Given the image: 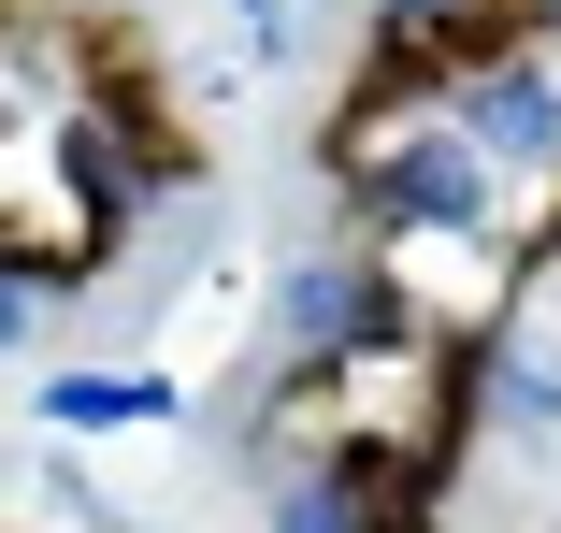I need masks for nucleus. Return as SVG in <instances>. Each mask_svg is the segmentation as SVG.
Here are the masks:
<instances>
[{
    "instance_id": "obj_1",
    "label": "nucleus",
    "mask_w": 561,
    "mask_h": 533,
    "mask_svg": "<svg viewBox=\"0 0 561 533\" xmlns=\"http://www.w3.org/2000/svg\"><path fill=\"white\" fill-rule=\"evenodd\" d=\"M461 131V101H446L432 72H389V58H346L331 72V101H317V131H302V159H317V188L346 202V231L360 217H389V202L417 188V159Z\"/></svg>"
},
{
    "instance_id": "obj_2",
    "label": "nucleus",
    "mask_w": 561,
    "mask_h": 533,
    "mask_svg": "<svg viewBox=\"0 0 561 533\" xmlns=\"http://www.w3.org/2000/svg\"><path fill=\"white\" fill-rule=\"evenodd\" d=\"M490 433L504 447H561V347L547 332H504L490 347Z\"/></svg>"
},
{
    "instance_id": "obj_3",
    "label": "nucleus",
    "mask_w": 561,
    "mask_h": 533,
    "mask_svg": "<svg viewBox=\"0 0 561 533\" xmlns=\"http://www.w3.org/2000/svg\"><path fill=\"white\" fill-rule=\"evenodd\" d=\"M260 519H274V533H375V490H360L346 462H274V476H260Z\"/></svg>"
},
{
    "instance_id": "obj_4",
    "label": "nucleus",
    "mask_w": 561,
    "mask_h": 533,
    "mask_svg": "<svg viewBox=\"0 0 561 533\" xmlns=\"http://www.w3.org/2000/svg\"><path fill=\"white\" fill-rule=\"evenodd\" d=\"M187 389L173 375H44V418L58 433H130V418H173Z\"/></svg>"
}]
</instances>
